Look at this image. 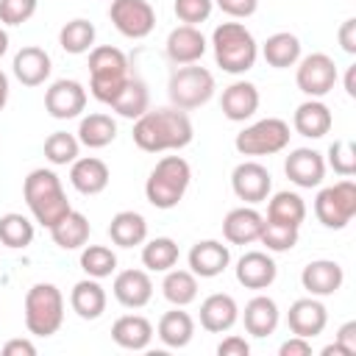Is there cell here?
<instances>
[{"instance_id": "1", "label": "cell", "mask_w": 356, "mask_h": 356, "mask_svg": "<svg viewBox=\"0 0 356 356\" xmlns=\"http://www.w3.org/2000/svg\"><path fill=\"white\" fill-rule=\"evenodd\" d=\"M192 120L181 108H156L145 111L134 122V142L145 153L181 150L192 142Z\"/></svg>"}, {"instance_id": "2", "label": "cell", "mask_w": 356, "mask_h": 356, "mask_svg": "<svg viewBox=\"0 0 356 356\" xmlns=\"http://www.w3.org/2000/svg\"><path fill=\"white\" fill-rule=\"evenodd\" d=\"M22 195H25V203H28L33 220L39 225H44L47 231L72 209L58 175L53 170H44V167L28 172L25 184H22Z\"/></svg>"}, {"instance_id": "3", "label": "cell", "mask_w": 356, "mask_h": 356, "mask_svg": "<svg viewBox=\"0 0 356 356\" xmlns=\"http://www.w3.org/2000/svg\"><path fill=\"white\" fill-rule=\"evenodd\" d=\"M211 47H214V61L231 75L248 72L256 58H259V44L253 33L242 22H222L211 33Z\"/></svg>"}, {"instance_id": "4", "label": "cell", "mask_w": 356, "mask_h": 356, "mask_svg": "<svg viewBox=\"0 0 356 356\" xmlns=\"http://www.w3.org/2000/svg\"><path fill=\"white\" fill-rule=\"evenodd\" d=\"M128 58L120 47L100 44L89 53V92L95 100L111 106L120 89L128 83Z\"/></svg>"}, {"instance_id": "5", "label": "cell", "mask_w": 356, "mask_h": 356, "mask_svg": "<svg viewBox=\"0 0 356 356\" xmlns=\"http://www.w3.org/2000/svg\"><path fill=\"white\" fill-rule=\"evenodd\" d=\"M189 181H192L189 161L181 156H164L150 170L147 184H145V195H147L150 206H156V209H175L184 200Z\"/></svg>"}, {"instance_id": "6", "label": "cell", "mask_w": 356, "mask_h": 356, "mask_svg": "<svg viewBox=\"0 0 356 356\" xmlns=\"http://www.w3.org/2000/svg\"><path fill=\"white\" fill-rule=\"evenodd\" d=\"M64 323V295L56 284H33L25 295V328L33 337H53Z\"/></svg>"}, {"instance_id": "7", "label": "cell", "mask_w": 356, "mask_h": 356, "mask_svg": "<svg viewBox=\"0 0 356 356\" xmlns=\"http://www.w3.org/2000/svg\"><path fill=\"white\" fill-rule=\"evenodd\" d=\"M167 95L172 100L175 108L189 111V108H200L203 103L211 100L214 95V75L206 67L197 64H184L170 75L167 83Z\"/></svg>"}, {"instance_id": "8", "label": "cell", "mask_w": 356, "mask_h": 356, "mask_svg": "<svg viewBox=\"0 0 356 356\" xmlns=\"http://www.w3.org/2000/svg\"><path fill=\"white\" fill-rule=\"evenodd\" d=\"M289 136H292L289 122H284L281 117H267L239 131L234 139V147L242 156H273L289 145Z\"/></svg>"}, {"instance_id": "9", "label": "cell", "mask_w": 356, "mask_h": 356, "mask_svg": "<svg viewBox=\"0 0 356 356\" xmlns=\"http://www.w3.org/2000/svg\"><path fill=\"white\" fill-rule=\"evenodd\" d=\"M314 214L325 228H345L356 214V184L350 178H342L334 186L320 189L314 197Z\"/></svg>"}, {"instance_id": "10", "label": "cell", "mask_w": 356, "mask_h": 356, "mask_svg": "<svg viewBox=\"0 0 356 356\" xmlns=\"http://www.w3.org/2000/svg\"><path fill=\"white\" fill-rule=\"evenodd\" d=\"M108 17L128 39H145L156 28V11L147 0H111Z\"/></svg>"}, {"instance_id": "11", "label": "cell", "mask_w": 356, "mask_h": 356, "mask_svg": "<svg viewBox=\"0 0 356 356\" xmlns=\"http://www.w3.org/2000/svg\"><path fill=\"white\" fill-rule=\"evenodd\" d=\"M295 83L309 97L328 95L334 89V83H337V64H334V58L325 56V53H312V56L300 58L298 72H295Z\"/></svg>"}, {"instance_id": "12", "label": "cell", "mask_w": 356, "mask_h": 356, "mask_svg": "<svg viewBox=\"0 0 356 356\" xmlns=\"http://www.w3.org/2000/svg\"><path fill=\"white\" fill-rule=\"evenodd\" d=\"M44 108L53 120H72L86 108V89L72 78L53 81L44 92Z\"/></svg>"}, {"instance_id": "13", "label": "cell", "mask_w": 356, "mask_h": 356, "mask_svg": "<svg viewBox=\"0 0 356 356\" xmlns=\"http://www.w3.org/2000/svg\"><path fill=\"white\" fill-rule=\"evenodd\" d=\"M231 186H234V195L245 203H261L267 200L270 189H273V178L267 172L264 164L259 161H242L234 167L231 172Z\"/></svg>"}, {"instance_id": "14", "label": "cell", "mask_w": 356, "mask_h": 356, "mask_svg": "<svg viewBox=\"0 0 356 356\" xmlns=\"http://www.w3.org/2000/svg\"><path fill=\"white\" fill-rule=\"evenodd\" d=\"M284 172L295 186L312 189L320 186L325 178V159L312 147H295L284 161Z\"/></svg>"}, {"instance_id": "15", "label": "cell", "mask_w": 356, "mask_h": 356, "mask_svg": "<svg viewBox=\"0 0 356 356\" xmlns=\"http://www.w3.org/2000/svg\"><path fill=\"white\" fill-rule=\"evenodd\" d=\"M325 323H328V312H325V306L320 300H314V295L295 300L289 306V312H286L289 331L295 337H303V339H314L317 334H323Z\"/></svg>"}, {"instance_id": "16", "label": "cell", "mask_w": 356, "mask_h": 356, "mask_svg": "<svg viewBox=\"0 0 356 356\" xmlns=\"http://www.w3.org/2000/svg\"><path fill=\"white\" fill-rule=\"evenodd\" d=\"M164 50L172 64H197L206 53V36L195 25H178L170 31Z\"/></svg>"}, {"instance_id": "17", "label": "cell", "mask_w": 356, "mask_h": 356, "mask_svg": "<svg viewBox=\"0 0 356 356\" xmlns=\"http://www.w3.org/2000/svg\"><path fill=\"white\" fill-rule=\"evenodd\" d=\"M345 281V273L337 261L331 259H314L303 267L300 273V284L309 295H317V298H325V295H334Z\"/></svg>"}, {"instance_id": "18", "label": "cell", "mask_w": 356, "mask_h": 356, "mask_svg": "<svg viewBox=\"0 0 356 356\" xmlns=\"http://www.w3.org/2000/svg\"><path fill=\"white\" fill-rule=\"evenodd\" d=\"M220 108L231 122H245L256 114L259 108V89L250 81H234L231 86L222 89Z\"/></svg>"}, {"instance_id": "19", "label": "cell", "mask_w": 356, "mask_h": 356, "mask_svg": "<svg viewBox=\"0 0 356 356\" xmlns=\"http://www.w3.org/2000/svg\"><path fill=\"white\" fill-rule=\"evenodd\" d=\"M114 298L125 309H142L153 298V281L145 270H122L114 278Z\"/></svg>"}, {"instance_id": "20", "label": "cell", "mask_w": 356, "mask_h": 356, "mask_svg": "<svg viewBox=\"0 0 356 356\" xmlns=\"http://www.w3.org/2000/svg\"><path fill=\"white\" fill-rule=\"evenodd\" d=\"M231 261V253H228V245L217 242V239H203V242H195L192 250H189V270L200 278H214L220 275Z\"/></svg>"}, {"instance_id": "21", "label": "cell", "mask_w": 356, "mask_h": 356, "mask_svg": "<svg viewBox=\"0 0 356 356\" xmlns=\"http://www.w3.org/2000/svg\"><path fill=\"white\" fill-rule=\"evenodd\" d=\"M275 273L278 267L264 250H248L236 261V281L245 289H267L275 281Z\"/></svg>"}, {"instance_id": "22", "label": "cell", "mask_w": 356, "mask_h": 356, "mask_svg": "<svg viewBox=\"0 0 356 356\" xmlns=\"http://www.w3.org/2000/svg\"><path fill=\"white\" fill-rule=\"evenodd\" d=\"M236 320H239V306L225 292H214L200 303V325L211 334H222L234 328Z\"/></svg>"}, {"instance_id": "23", "label": "cell", "mask_w": 356, "mask_h": 356, "mask_svg": "<svg viewBox=\"0 0 356 356\" xmlns=\"http://www.w3.org/2000/svg\"><path fill=\"white\" fill-rule=\"evenodd\" d=\"M292 125H295V131H298L300 136H306V139H323V136L331 131L334 117H331V108H328L323 100L312 97V100H306V103H300V106L295 108Z\"/></svg>"}, {"instance_id": "24", "label": "cell", "mask_w": 356, "mask_h": 356, "mask_svg": "<svg viewBox=\"0 0 356 356\" xmlns=\"http://www.w3.org/2000/svg\"><path fill=\"white\" fill-rule=\"evenodd\" d=\"M108 167L103 159H95V156H83V159H75L72 161V170H70V184L81 192V195H100L106 186H108Z\"/></svg>"}, {"instance_id": "25", "label": "cell", "mask_w": 356, "mask_h": 356, "mask_svg": "<svg viewBox=\"0 0 356 356\" xmlns=\"http://www.w3.org/2000/svg\"><path fill=\"white\" fill-rule=\"evenodd\" d=\"M261 222H264V217L256 209H250V206L231 209L225 214V220H222V236L231 245H250V242L259 239Z\"/></svg>"}, {"instance_id": "26", "label": "cell", "mask_w": 356, "mask_h": 356, "mask_svg": "<svg viewBox=\"0 0 356 356\" xmlns=\"http://www.w3.org/2000/svg\"><path fill=\"white\" fill-rule=\"evenodd\" d=\"M11 67H14L17 81L25 83V86H39V83H44L47 75H50V70H53L47 50H42V47H36V44L22 47V50L14 56V64H11Z\"/></svg>"}, {"instance_id": "27", "label": "cell", "mask_w": 356, "mask_h": 356, "mask_svg": "<svg viewBox=\"0 0 356 356\" xmlns=\"http://www.w3.org/2000/svg\"><path fill=\"white\" fill-rule=\"evenodd\" d=\"M111 339L125 350H145L153 339V325L142 314H122L111 325Z\"/></svg>"}, {"instance_id": "28", "label": "cell", "mask_w": 356, "mask_h": 356, "mask_svg": "<svg viewBox=\"0 0 356 356\" xmlns=\"http://www.w3.org/2000/svg\"><path fill=\"white\" fill-rule=\"evenodd\" d=\"M278 303L273 300V298H267V295H256V298H250L248 300V306H245V314H242V320H245V331L250 334V337H270L273 331H275V325H278Z\"/></svg>"}, {"instance_id": "29", "label": "cell", "mask_w": 356, "mask_h": 356, "mask_svg": "<svg viewBox=\"0 0 356 356\" xmlns=\"http://www.w3.org/2000/svg\"><path fill=\"white\" fill-rule=\"evenodd\" d=\"M70 306L81 320H97L106 312V289L97 278H83L70 292Z\"/></svg>"}, {"instance_id": "30", "label": "cell", "mask_w": 356, "mask_h": 356, "mask_svg": "<svg viewBox=\"0 0 356 356\" xmlns=\"http://www.w3.org/2000/svg\"><path fill=\"white\" fill-rule=\"evenodd\" d=\"M89 234H92V225L86 220V214L70 209L53 228H50V236L53 242L61 248V250H78L89 242Z\"/></svg>"}, {"instance_id": "31", "label": "cell", "mask_w": 356, "mask_h": 356, "mask_svg": "<svg viewBox=\"0 0 356 356\" xmlns=\"http://www.w3.org/2000/svg\"><path fill=\"white\" fill-rule=\"evenodd\" d=\"M261 56L275 70L295 67L300 61V39L289 31H278V33L267 36V42L261 44Z\"/></svg>"}, {"instance_id": "32", "label": "cell", "mask_w": 356, "mask_h": 356, "mask_svg": "<svg viewBox=\"0 0 356 356\" xmlns=\"http://www.w3.org/2000/svg\"><path fill=\"white\" fill-rule=\"evenodd\" d=\"M108 236L120 248H134L147 239V220L139 211H117L108 222Z\"/></svg>"}, {"instance_id": "33", "label": "cell", "mask_w": 356, "mask_h": 356, "mask_svg": "<svg viewBox=\"0 0 356 356\" xmlns=\"http://www.w3.org/2000/svg\"><path fill=\"white\" fill-rule=\"evenodd\" d=\"M159 339L167 345V348H186L195 337V320L181 312V306H175L172 312H164L161 320H159Z\"/></svg>"}, {"instance_id": "34", "label": "cell", "mask_w": 356, "mask_h": 356, "mask_svg": "<svg viewBox=\"0 0 356 356\" xmlns=\"http://www.w3.org/2000/svg\"><path fill=\"white\" fill-rule=\"evenodd\" d=\"M114 136H117V122L103 111H95V114L83 117L81 125H78V142L92 147V150H100V147L111 145Z\"/></svg>"}, {"instance_id": "35", "label": "cell", "mask_w": 356, "mask_h": 356, "mask_svg": "<svg viewBox=\"0 0 356 356\" xmlns=\"http://www.w3.org/2000/svg\"><path fill=\"white\" fill-rule=\"evenodd\" d=\"M147 106H150V95H147L145 81H139V78H128V83H125V86L120 89V95L111 100V108H114L120 117H125V120L142 117V114L147 111Z\"/></svg>"}, {"instance_id": "36", "label": "cell", "mask_w": 356, "mask_h": 356, "mask_svg": "<svg viewBox=\"0 0 356 356\" xmlns=\"http://www.w3.org/2000/svg\"><path fill=\"white\" fill-rule=\"evenodd\" d=\"M267 220L284 222V225H295L300 228V222L306 220V203L298 192H275L267 203Z\"/></svg>"}, {"instance_id": "37", "label": "cell", "mask_w": 356, "mask_h": 356, "mask_svg": "<svg viewBox=\"0 0 356 356\" xmlns=\"http://www.w3.org/2000/svg\"><path fill=\"white\" fill-rule=\"evenodd\" d=\"M161 292L172 306H189L197 298V275L192 270H167Z\"/></svg>"}, {"instance_id": "38", "label": "cell", "mask_w": 356, "mask_h": 356, "mask_svg": "<svg viewBox=\"0 0 356 356\" xmlns=\"http://www.w3.org/2000/svg\"><path fill=\"white\" fill-rule=\"evenodd\" d=\"M178 245L170 236H156L142 248V264L153 273H167L178 264Z\"/></svg>"}, {"instance_id": "39", "label": "cell", "mask_w": 356, "mask_h": 356, "mask_svg": "<svg viewBox=\"0 0 356 356\" xmlns=\"http://www.w3.org/2000/svg\"><path fill=\"white\" fill-rule=\"evenodd\" d=\"M31 242H33V222L25 214L8 211L0 217V245L19 250V248H28Z\"/></svg>"}, {"instance_id": "40", "label": "cell", "mask_w": 356, "mask_h": 356, "mask_svg": "<svg viewBox=\"0 0 356 356\" xmlns=\"http://www.w3.org/2000/svg\"><path fill=\"white\" fill-rule=\"evenodd\" d=\"M58 44L64 47V53H72V56L92 50V44H95V25L89 19H81V17L70 19L61 28V33H58Z\"/></svg>"}, {"instance_id": "41", "label": "cell", "mask_w": 356, "mask_h": 356, "mask_svg": "<svg viewBox=\"0 0 356 356\" xmlns=\"http://www.w3.org/2000/svg\"><path fill=\"white\" fill-rule=\"evenodd\" d=\"M298 236H300V228L284 225V222H275V220H264L261 222V231H259V242L267 250H273V253L292 250L298 245Z\"/></svg>"}, {"instance_id": "42", "label": "cell", "mask_w": 356, "mask_h": 356, "mask_svg": "<svg viewBox=\"0 0 356 356\" xmlns=\"http://www.w3.org/2000/svg\"><path fill=\"white\" fill-rule=\"evenodd\" d=\"M81 270L89 278H97V281L100 278H108L117 270V256L106 245H86L83 253H81Z\"/></svg>"}, {"instance_id": "43", "label": "cell", "mask_w": 356, "mask_h": 356, "mask_svg": "<svg viewBox=\"0 0 356 356\" xmlns=\"http://www.w3.org/2000/svg\"><path fill=\"white\" fill-rule=\"evenodd\" d=\"M78 150H81V142L78 136L67 134V131H56L44 139V159L56 167H67L78 159Z\"/></svg>"}, {"instance_id": "44", "label": "cell", "mask_w": 356, "mask_h": 356, "mask_svg": "<svg viewBox=\"0 0 356 356\" xmlns=\"http://www.w3.org/2000/svg\"><path fill=\"white\" fill-rule=\"evenodd\" d=\"M328 167L342 175V178H350L356 175V147L350 139H334L331 147H328Z\"/></svg>"}, {"instance_id": "45", "label": "cell", "mask_w": 356, "mask_h": 356, "mask_svg": "<svg viewBox=\"0 0 356 356\" xmlns=\"http://www.w3.org/2000/svg\"><path fill=\"white\" fill-rule=\"evenodd\" d=\"M172 8L184 25H197V22H206L211 17L214 0H175Z\"/></svg>"}, {"instance_id": "46", "label": "cell", "mask_w": 356, "mask_h": 356, "mask_svg": "<svg viewBox=\"0 0 356 356\" xmlns=\"http://www.w3.org/2000/svg\"><path fill=\"white\" fill-rule=\"evenodd\" d=\"M39 0H0V22L3 25H22L36 14Z\"/></svg>"}, {"instance_id": "47", "label": "cell", "mask_w": 356, "mask_h": 356, "mask_svg": "<svg viewBox=\"0 0 356 356\" xmlns=\"http://www.w3.org/2000/svg\"><path fill=\"white\" fill-rule=\"evenodd\" d=\"M228 17H236V19H245V17H253L256 8H259V0H214Z\"/></svg>"}, {"instance_id": "48", "label": "cell", "mask_w": 356, "mask_h": 356, "mask_svg": "<svg viewBox=\"0 0 356 356\" xmlns=\"http://www.w3.org/2000/svg\"><path fill=\"white\" fill-rule=\"evenodd\" d=\"M217 353H220V356H248V353H250V345L245 342V337L231 334V337H225V339L217 345Z\"/></svg>"}, {"instance_id": "49", "label": "cell", "mask_w": 356, "mask_h": 356, "mask_svg": "<svg viewBox=\"0 0 356 356\" xmlns=\"http://www.w3.org/2000/svg\"><path fill=\"white\" fill-rule=\"evenodd\" d=\"M278 353H281V356H309V353H312V342L292 334V339H286V342L278 348Z\"/></svg>"}, {"instance_id": "50", "label": "cell", "mask_w": 356, "mask_h": 356, "mask_svg": "<svg viewBox=\"0 0 356 356\" xmlns=\"http://www.w3.org/2000/svg\"><path fill=\"white\" fill-rule=\"evenodd\" d=\"M339 44L345 53H356V19L353 17H348L339 25Z\"/></svg>"}, {"instance_id": "51", "label": "cell", "mask_w": 356, "mask_h": 356, "mask_svg": "<svg viewBox=\"0 0 356 356\" xmlns=\"http://www.w3.org/2000/svg\"><path fill=\"white\" fill-rule=\"evenodd\" d=\"M337 345H342V350H345L348 356L356 353V323H353V320L345 323V325L337 331Z\"/></svg>"}, {"instance_id": "52", "label": "cell", "mask_w": 356, "mask_h": 356, "mask_svg": "<svg viewBox=\"0 0 356 356\" xmlns=\"http://www.w3.org/2000/svg\"><path fill=\"white\" fill-rule=\"evenodd\" d=\"M3 356H36V345L31 339H8L3 345Z\"/></svg>"}, {"instance_id": "53", "label": "cell", "mask_w": 356, "mask_h": 356, "mask_svg": "<svg viewBox=\"0 0 356 356\" xmlns=\"http://www.w3.org/2000/svg\"><path fill=\"white\" fill-rule=\"evenodd\" d=\"M345 92H348V97H356V64L348 67V72H345Z\"/></svg>"}, {"instance_id": "54", "label": "cell", "mask_w": 356, "mask_h": 356, "mask_svg": "<svg viewBox=\"0 0 356 356\" xmlns=\"http://www.w3.org/2000/svg\"><path fill=\"white\" fill-rule=\"evenodd\" d=\"M6 103H8V78H6V72L0 70V111L6 108Z\"/></svg>"}, {"instance_id": "55", "label": "cell", "mask_w": 356, "mask_h": 356, "mask_svg": "<svg viewBox=\"0 0 356 356\" xmlns=\"http://www.w3.org/2000/svg\"><path fill=\"white\" fill-rule=\"evenodd\" d=\"M331 353H339V356H348V353L342 350V345H337V342H334V345H325V348H323V356H331Z\"/></svg>"}, {"instance_id": "56", "label": "cell", "mask_w": 356, "mask_h": 356, "mask_svg": "<svg viewBox=\"0 0 356 356\" xmlns=\"http://www.w3.org/2000/svg\"><path fill=\"white\" fill-rule=\"evenodd\" d=\"M6 50H8V33L0 28V56H6Z\"/></svg>"}]
</instances>
